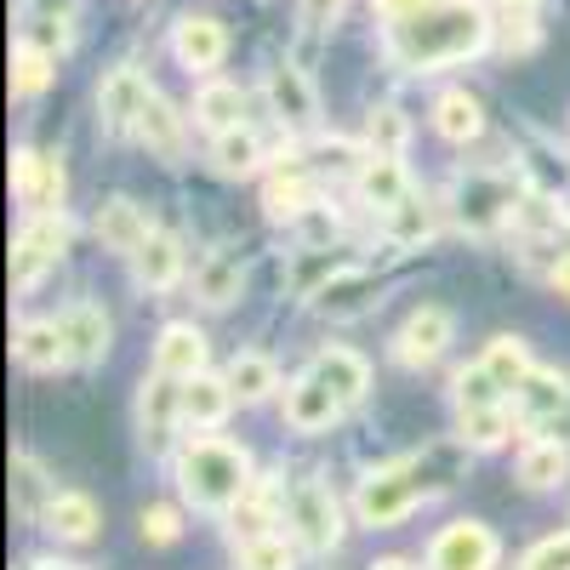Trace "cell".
<instances>
[{"mask_svg": "<svg viewBox=\"0 0 570 570\" xmlns=\"http://www.w3.org/2000/svg\"><path fill=\"white\" fill-rule=\"evenodd\" d=\"M485 40H491V23L473 0H434V7H422L389 29V58L400 69H445L485 52Z\"/></svg>", "mask_w": 570, "mask_h": 570, "instance_id": "obj_1", "label": "cell"}, {"mask_svg": "<svg viewBox=\"0 0 570 570\" xmlns=\"http://www.w3.org/2000/svg\"><path fill=\"white\" fill-rule=\"evenodd\" d=\"M177 485L200 513H234V502L252 491V462L228 440H195L177 456Z\"/></svg>", "mask_w": 570, "mask_h": 570, "instance_id": "obj_2", "label": "cell"}, {"mask_svg": "<svg viewBox=\"0 0 570 570\" xmlns=\"http://www.w3.org/2000/svg\"><path fill=\"white\" fill-rule=\"evenodd\" d=\"M440 462V451H428V456H411V462H394V468H376L360 480L354 491V513H360V525L371 531H383V525H400V519L434 491L440 480H428V468Z\"/></svg>", "mask_w": 570, "mask_h": 570, "instance_id": "obj_3", "label": "cell"}, {"mask_svg": "<svg viewBox=\"0 0 570 570\" xmlns=\"http://www.w3.org/2000/svg\"><path fill=\"white\" fill-rule=\"evenodd\" d=\"M451 206H456V223L468 234H497L519 212V183L502 171H468L451 188Z\"/></svg>", "mask_w": 570, "mask_h": 570, "instance_id": "obj_4", "label": "cell"}, {"mask_svg": "<svg viewBox=\"0 0 570 570\" xmlns=\"http://www.w3.org/2000/svg\"><path fill=\"white\" fill-rule=\"evenodd\" d=\"M63 252H69V217L63 212H35L23 223V234H18V246H12V285L18 292L40 285V274L52 268Z\"/></svg>", "mask_w": 570, "mask_h": 570, "instance_id": "obj_5", "label": "cell"}, {"mask_svg": "<svg viewBox=\"0 0 570 570\" xmlns=\"http://www.w3.org/2000/svg\"><path fill=\"white\" fill-rule=\"evenodd\" d=\"M285 513H292V531H297V542L308 553H337V542H343V508H337V497H331V485L297 480Z\"/></svg>", "mask_w": 570, "mask_h": 570, "instance_id": "obj_6", "label": "cell"}, {"mask_svg": "<svg viewBox=\"0 0 570 570\" xmlns=\"http://www.w3.org/2000/svg\"><path fill=\"white\" fill-rule=\"evenodd\" d=\"M177 383H183V376L155 371L149 383H142V394H137V434H142V451H149V456L171 451V434L183 422V389Z\"/></svg>", "mask_w": 570, "mask_h": 570, "instance_id": "obj_7", "label": "cell"}, {"mask_svg": "<svg viewBox=\"0 0 570 570\" xmlns=\"http://www.w3.org/2000/svg\"><path fill=\"white\" fill-rule=\"evenodd\" d=\"M308 303H314V314L320 320H331V325H348V320H365L376 303V279L365 274V268H331L314 292H308Z\"/></svg>", "mask_w": 570, "mask_h": 570, "instance_id": "obj_8", "label": "cell"}, {"mask_svg": "<svg viewBox=\"0 0 570 570\" xmlns=\"http://www.w3.org/2000/svg\"><path fill=\"white\" fill-rule=\"evenodd\" d=\"M513 405H519V416H525L537 434L570 440V389L559 383L553 371H537V365H531V376L513 389Z\"/></svg>", "mask_w": 570, "mask_h": 570, "instance_id": "obj_9", "label": "cell"}, {"mask_svg": "<svg viewBox=\"0 0 570 570\" xmlns=\"http://www.w3.org/2000/svg\"><path fill=\"white\" fill-rule=\"evenodd\" d=\"M497 553H502V542L480 519H456L428 548V570H497Z\"/></svg>", "mask_w": 570, "mask_h": 570, "instance_id": "obj_10", "label": "cell"}, {"mask_svg": "<svg viewBox=\"0 0 570 570\" xmlns=\"http://www.w3.org/2000/svg\"><path fill=\"white\" fill-rule=\"evenodd\" d=\"M268 104H274V120L292 131V137H308L320 126V98L297 63H274L268 69Z\"/></svg>", "mask_w": 570, "mask_h": 570, "instance_id": "obj_11", "label": "cell"}, {"mask_svg": "<svg viewBox=\"0 0 570 570\" xmlns=\"http://www.w3.org/2000/svg\"><path fill=\"white\" fill-rule=\"evenodd\" d=\"M12 188H18L23 206L58 212L63 206V160L58 155H40V149H18L12 155Z\"/></svg>", "mask_w": 570, "mask_h": 570, "instance_id": "obj_12", "label": "cell"}, {"mask_svg": "<svg viewBox=\"0 0 570 570\" xmlns=\"http://www.w3.org/2000/svg\"><path fill=\"white\" fill-rule=\"evenodd\" d=\"M149 91L155 86L142 80L131 63L104 75V86H98V120H104V131H115V137L137 131V115H142V104H149Z\"/></svg>", "mask_w": 570, "mask_h": 570, "instance_id": "obj_13", "label": "cell"}, {"mask_svg": "<svg viewBox=\"0 0 570 570\" xmlns=\"http://www.w3.org/2000/svg\"><path fill=\"white\" fill-rule=\"evenodd\" d=\"M171 52H177V63H183L188 75H212V69L228 58V35H223L217 18L188 12V18H177V29H171Z\"/></svg>", "mask_w": 570, "mask_h": 570, "instance_id": "obj_14", "label": "cell"}, {"mask_svg": "<svg viewBox=\"0 0 570 570\" xmlns=\"http://www.w3.org/2000/svg\"><path fill=\"white\" fill-rule=\"evenodd\" d=\"M445 343H451V314L445 308H416L394 337V360L405 371H422V365H434L445 354Z\"/></svg>", "mask_w": 570, "mask_h": 570, "instance_id": "obj_15", "label": "cell"}, {"mask_svg": "<svg viewBox=\"0 0 570 570\" xmlns=\"http://www.w3.org/2000/svg\"><path fill=\"white\" fill-rule=\"evenodd\" d=\"M337 416H343V400L331 394L314 371H308V376H297V383L285 389V422H292L297 434H325V428L337 422Z\"/></svg>", "mask_w": 570, "mask_h": 570, "instance_id": "obj_16", "label": "cell"}, {"mask_svg": "<svg viewBox=\"0 0 570 570\" xmlns=\"http://www.w3.org/2000/svg\"><path fill=\"white\" fill-rule=\"evenodd\" d=\"M12 354H18L23 371H63V365H75V360H69V337H63L58 320H29V325H18Z\"/></svg>", "mask_w": 570, "mask_h": 570, "instance_id": "obj_17", "label": "cell"}, {"mask_svg": "<svg viewBox=\"0 0 570 570\" xmlns=\"http://www.w3.org/2000/svg\"><path fill=\"white\" fill-rule=\"evenodd\" d=\"M58 325H63V337H69V360H75V365H98V360L109 354L115 325H109V314H104L98 303H75Z\"/></svg>", "mask_w": 570, "mask_h": 570, "instance_id": "obj_18", "label": "cell"}, {"mask_svg": "<svg viewBox=\"0 0 570 570\" xmlns=\"http://www.w3.org/2000/svg\"><path fill=\"white\" fill-rule=\"evenodd\" d=\"M131 268H137V285L142 292H171V285L183 279V240L177 234H149L142 240V252L131 257Z\"/></svg>", "mask_w": 570, "mask_h": 570, "instance_id": "obj_19", "label": "cell"}, {"mask_svg": "<svg viewBox=\"0 0 570 570\" xmlns=\"http://www.w3.org/2000/svg\"><path fill=\"white\" fill-rule=\"evenodd\" d=\"M149 234H155L149 217H142V206H131V200H109V206L98 212V240H104L115 257H137Z\"/></svg>", "mask_w": 570, "mask_h": 570, "instance_id": "obj_20", "label": "cell"}, {"mask_svg": "<svg viewBox=\"0 0 570 570\" xmlns=\"http://www.w3.org/2000/svg\"><path fill=\"white\" fill-rule=\"evenodd\" d=\"M137 142L160 160L183 155V115L160 98V91H149V104H142V115H137Z\"/></svg>", "mask_w": 570, "mask_h": 570, "instance_id": "obj_21", "label": "cell"}, {"mask_svg": "<svg viewBox=\"0 0 570 570\" xmlns=\"http://www.w3.org/2000/svg\"><path fill=\"white\" fill-rule=\"evenodd\" d=\"M155 371H166V376H200L206 371V337L195 325H166L160 331V343H155Z\"/></svg>", "mask_w": 570, "mask_h": 570, "instance_id": "obj_22", "label": "cell"}, {"mask_svg": "<svg viewBox=\"0 0 570 570\" xmlns=\"http://www.w3.org/2000/svg\"><path fill=\"white\" fill-rule=\"evenodd\" d=\"M40 525L52 531L58 542H91V537H98V502L80 497V491H63V497L46 502Z\"/></svg>", "mask_w": 570, "mask_h": 570, "instance_id": "obj_23", "label": "cell"}, {"mask_svg": "<svg viewBox=\"0 0 570 570\" xmlns=\"http://www.w3.org/2000/svg\"><path fill=\"white\" fill-rule=\"evenodd\" d=\"M314 376L337 394L343 405H354V400H365V389H371V365L354 354V348H325L320 360H314Z\"/></svg>", "mask_w": 570, "mask_h": 570, "instance_id": "obj_24", "label": "cell"}, {"mask_svg": "<svg viewBox=\"0 0 570 570\" xmlns=\"http://www.w3.org/2000/svg\"><path fill=\"white\" fill-rule=\"evenodd\" d=\"M240 120H246V91H240V86H228V80H206V86L195 91V126H206L212 137L234 131Z\"/></svg>", "mask_w": 570, "mask_h": 570, "instance_id": "obj_25", "label": "cell"}, {"mask_svg": "<svg viewBox=\"0 0 570 570\" xmlns=\"http://www.w3.org/2000/svg\"><path fill=\"white\" fill-rule=\"evenodd\" d=\"M360 195H365V206H376V212H394V206L411 195V177H405L400 155H371V160L360 166Z\"/></svg>", "mask_w": 570, "mask_h": 570, "instance_id": "obj_26", "label": "cell"}, {"mask_svg": "<svg viewBox=\"0 0 570 570\" xmlns=\"http://www.w3.org/2000/svg\"><path fill=\"white\" fill-rule=\"evenodd\" d=\"M234 405V389H228V376H188V389H183V422L188 428H217Z\"/></svg>", "mask_w": 570, "mask_h": 570, "instance_id": "obj_27", "label": "cell"}, {"mask_svg": "<svg viewBox=\"0 0 570 570\" xmlns=\"http://www.w3.org/2000/svg\"><path fill=\"white\" fill-rule=\"evenodd\" d=\"M570 473V451H564V440H531L525 451H519V480H525L531 491H553L559 480Z\"/></svg>", "mask_w": 570, "mask_h": 570, "instance_id": "obj_28", "label": "cell"}, {"mask_svg": "<svg viewBox=\"0 0 570 570\" xmlns=\"http://www.w3.org/2000/svg\"><path fill=\"white\" fill-rule=\"evenodd\" d=\"M434 131H440L445 142H473V137L485 131L480 98H468V91H445V98L434 104Z\"/></svg>", "mask_w": 570, "mask_h": 570, "instance_id": "obj_29", "label": "cell"}, {"mask_svg": "<svg viewBox=\"0 0 570 570\" xmlns=\"http://www.w3.org/2000/svg\"><path fill=\"white\" fill-rule=\"evenodd\" d=\"M240 285H246V268H240V257H234V252H217V257L195 274V292H200L206 308L234 303V297H240Z\"/></svg>", "mask_w": 570, "mask_h": 570, "instance_id": "obj_30", "label": "cell"}, {"mask_svg": "<svg viewBox=\"0 0 570 570\" xmlns=\"http://www.w3.org/2000/svg\"><path fill=\"white\" fill-rule=\"evenodd\" d=\"M212 166H217L223 177H252V171L263 166V142H257L246 126H234V131H223V137L212 142Z\"/></svg>", "mask_w": 570, "mask_h": 570, "instance_id": "obj_31", "label": "cell"}, {"mask_svg": "<svg viewBox=\"0 0 570 570\" xmlns=\"http://www.w3.org/2000/svg\"><path fill=\"white\" fill-rule=\"evenodd\" d=\"M308 206H314V188H308V177H297V171H279V177H268V188H263V212H268L274 223H297Z\"/></svg>", "mask_w": 570, "mask_h": 570, "instance_id": "obj_32", "label": "cell"}, {"mask_svg": "<svg viewBox=\"0 0 570 570\" xmlns=\"http://www.w3.org/2000/svg\"><path fill=\"white\" fill-rule=\"evenodd\" d=\"M228 389H234V400H268L274 389H279V376H274V360L268 354H234V365H228Z\"/></svg>", "mask_w": 570, "mask_h": 570, "instance_id": "obj_33", "label": "cell"}, {"mask_svg": "<svg viewBox=\"0 0 570 570\" xmlns=\"http://www.w3.org/2000/svg\"><path fill=\"white\" fill-rule=\"evenodd\" d=\"M52 52H40L35 40H18V58H12V91L18 98H40L46 86H52Z\"/></svg>", "mask_w": 570, "mask_h": 570, "instance_id": "obj_34", "label": "cell"}, {"mask_svg": "<svg viewBox=\"0 0 570 570\" xmlns=\"http://www.w3.org/2000/svg\"><path fill=\"white\" fill-rule=\"evenodd\" d=\"M456 422H462V445H480V451H491V445H502L508 440V400L502 405H480V411H456Z\"/></svg>", "mask_w": 570, "mask_h": 570, "instance_id": "obj_35", "label": "cell"}, {"mask_svg": "<svg viewBox=\"0 0 570 570\" xmlns=\"http://www.w3.org/2000/svg\"><path fill=\"white\" fill-rule=\"evenodd\" d=\"M485 371L513 394V389L531 376V354H525V343H519V337H497V343L485 348Z\"/></svg>", "mask_w": 570, "mask_h": 570, "instance_id": "obj_36", "label": "cell"}, {"mask_svg": "<svg viewBox=\"0 0 570 570\" xmlns=\"http://www.w3.org/2000/svg\"><path fill=\"white\" fill-rule=\"evenodd\" d=\"M502 400H508V389L485 371V360L456 371V411H480V405H502Z\"/></svg>", "mask_w": 570, "mask_h": 570, "instance_id": "obj_37", "label": "cell"}, {"mask_svg": "<svg viewBox=\"0 0 570 570\" xmlns=\"http://www.w3.org/2000/svg\"><path fill=\"white\" fill-rule=\"evenodd\" d=\"M12 491H18V508L29 513V519H40L46 513V502H52V497H46V473H40V462L35 456H12Z\"/></svg>", "mask_w": 570, "mask_h": 570, "instance_id": "obj_38", "label": "cell"}, {"mask_svg": "<svg viewBox=\"0 0 570 570\" xmlns=\"http://www.w3.org/2000/svg\"><path fill=\"white\" fill-rule=\"evenodd\" d=\"M389 217V234H394V240L400 246H416V240H428V234H434V212H428L416 195H405L394 212H383Z\"/></svg>", "mask_w": 570, "mask_h": 570, "instance_id": "obj_39", "label": "cell"}, {"mask_svg": "<svg viewBox=\"0 0 570 570\" xmlns=\"http://www.w3.org/2000/svg\"><path fill=\"white\" fill-rule=\"evenodd\" d=\"M365 137H371V155H405V137H411V126H405V115H400L394 104H383V109H371Z\"/></svg>", "mask_w": 570, "mask_h": 570, "instance_id": "obj_40", "label": "cell"}, {"mask_svg": "<svg viewBox=\"0 0 570 570\" xmlns=\"http://www.w3.org/2000/svg\"><path fill=\"white\" fill-rule=\"evenodd\" d=\"M274 508L263 491H246L240 502H234V542H257V537H274Z\"/></svg>", "mask_w": 570, "mask_h": 570, "instance_id": "obj_41", "label": "cell"}, {"mask_svg": "<svg viewBox=\"0 0 570 570\" xmlns=\"http://www.w3.org/2000/svg\"><path fill=\"white\" fill-rule=\"evenodd\" d=\"M240 570H297V553L285 548V537H257L240 542Z\"/></svg>", "mask_w": 570, "mask_h": 570, "instance_id": "obj_42", "label": "cell"}, {"mask_svg": "<svg viewBox=\"0 0 570 570\" xmlns=\"http://www.w3.org/2000/svg\"><path fill=\"white\" fill-rule=\"evenodd\" d=\"M292 228H297V240H303L308 252H314V246H331V240H337V217H331L325 206H308V212H303V217H297Z\"/></svg>", "mask_w": 570, "mask_h": 570, "instance_id": "obj_43", "label": "cell"}, {"mask_svg": "<svg viewBox=\"0 0 570 570\" xmlns=\"http://www.w3.org/2000/svg\"><path fill=\"white\" fill-rule=\"evenodd\" d=\"M177 537H183V519H177V508H142V542L171 548Z\"/></svg>", "mask_w": 570, "mask_h": 570, "instance_id": "obj_44", "label": "cell"}, {"mask_svg": "<svg viewBox=\"0 0 570 570\" xmlns=\"http://www.w3.org/2000/svg\"><path fill=\"white\" fill-rule=\"evenodd\" d=\"M519 570H570V531H564V537L537 542L525 559H519Z\"/></svg>", "mask_w": 570, "mask_h": 570, "instance_id": "obj_45", "label": "cell"}, {"mask_svg": "<svg viewBox=\"0 0 570 570\" xmlns=\"http://www.w3.org/2000/svg\"><path fill=\"white\" fill-rule=\"evenodd\" d=\"M337 12H343V0H297V23H303V35H325L331 23H337Z\"/></svg>", "mask_w": 570, "mask_h": 570, "instance_id": "obj_46", "label": "cell"}, {"mask_svg": "<svg viewBox=\"0 0 570 570\" xmlns=\"http://www.w3.org/2000/svg\"><path fill=\"white\" fill-rule=\"evenodd\" d=\"M422 7H434V0H376V12H383L389 23H400V18H411V12H422Z\"/></svg>", "mask_w": 570, "mask_h": 570, "instance_id": "obj_47", "label": "cell"}, {"mask_svg": "<svg viewBox=\"0 0 570 570\" xmlns=\"http://www.w3.org/2000/svg\"><path fill=\"white\" fill-rule=\"evenodd\" d=\"M553 292H559V297H570V252L553 263Z\"/></svg>", "mask_w": 570, "mask_h": 570, "instance_id": "obj_48", "label": "cell"}, {"mask_svg": "<svg viewBox=\"0 0 570 570\" xmlns=\"http://www.w3.org/2000/svg\"><path fill=\"white\" fill-rule=\"evenodd\" d=\"M371 570H416V564H411V559H376Z\"/></svg>", "mask_w": 570, "mask_h": 570, "instance_id": "obj_49", "label": "cell"}, {"mask_svg": "<svg viewBox=\"0 0 570 570\" xmlns=\"http://www.w3.org/2000/svg\"><path fill=\"white\" fill-rule=\"evenodd\" d=\"M497 7H508V12H531L537 0H497Z\"/></svg>", "mask_w": 570, "mask_h": 570, "instance_id": "obj_50", "label": "cell"}, {"mask_svg": "<svg viewBox=\"0 0 570 570\" xmlns=\"http://www.w3.org/2000/svg\"><path fill=\"white\" fill-rule=\"evenodd\" d=\"M29 570H80V564H29Z\"/></svg>", "mask_w": 570, "mask_h": 570, "instance_id": "obj_51", "label": "cell"}]
</instances>
